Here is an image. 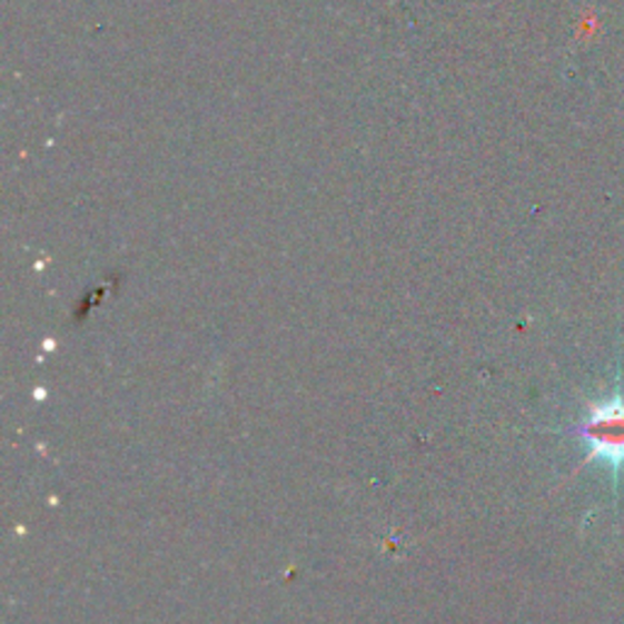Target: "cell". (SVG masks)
<instances>
[{
	"instance_id": "1",
	"label": "cell",
	"mask_w": 624,
	"mask_h": 624,
	"mask_svg": "<svg viewBox=\"0 0 624 624\" xmlns=\"http://www.w3.org/2000/svg\"><path fill=\"white\" fill-rule=\"evenodd\" d=\"M573 432L588 444V456L583 464H591L595 458L605 462L613 481H617L620 468L624 466V398L620 393L603 403H593L588 415Z\"/></svg>"
}]
</instances>
